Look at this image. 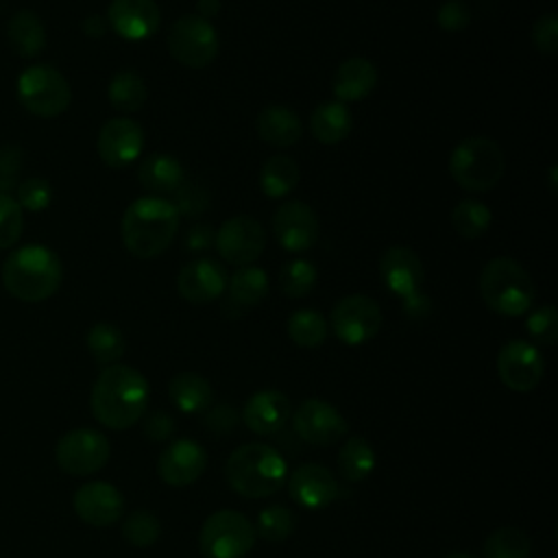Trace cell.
<instances>
[{
	"label": "cell",
	"mask_w": 558,
	"mask_h": 558,
	"mask_svg": "<svg viewBox=\"0 0 558 558\" xmlns=\"http://www.w3.org/2000/svg\"><path fill=\"white\" fill-rule=\"evenodd\" d=\"M292 425L301 440L310 445H320V447L338 442L349 429L338 408H333L323 399H305L296 408L292 416Z\"/></svg>",
	"instance_id": "cell-14"
},
{
	"label": "cell",
	"mask_w": 558,
	"mask_h": 558,
	"mask_svg": "<svg viewBox=\"0 0 558 558\" xmlns=\"http://www.w3.org/2000/svg\"><path fill=\"white\" fill-rule=\"evenodd\" d=\"M257 135L270 146L288 148L301 140L303 124L290 107L268 105L257 116Z\"/></svg>",
	"instance_id": "cell-25"
},
{
	"label": "cell",
	"mask_w": 558,
	"mask_h": 558,
	"mask_svg": "<svg viewBox=\"0 0 558 558\" xmlns=\"http://www.w3.org/2000/svg\"><path fill=\"white\" fill-rule=\"evenodd\" d=\"M74 512L78 519L94 527H107L120 521L124 512L122 493L109 482H87L74 493Z\"/></svg>",
	"instance_id": "cell-17"
},
{
	"label": "cell",
	"mask_w": 558,
	"mask_h": 558,
	"mask_svg": "<svg viewBox=\"0 0 558 558\" xmlns=\"http://www.w3.org/2000/svg\"><path fill=\"white\" fill-rule=\"evenodd\" d=\"M436 22L447 33L464 31L471 22V11L462 0H445L436 13Z\"/></svg>",
	"instance_id": "cell-46"
},
{
	"label": "cell",
	"mask_w": 558,
	"mask_h": 558,
	"mask_svg": "<svg viewBox=\"0 0 558 558\" xmlns=\"http://www.w3.org/2000/svg\"><path fill=\"white\" fill-rule=\"evenodd\" d=\"M272 233L290 253H303L318 240V218L303 201H283L272 216Z\"/></svg>",
	"instance_id": "cell-15"
},
{
	"label": "cell",
	"mask_w": 558,
	"mask_h": 558,
	"mask_svg": "<svg viewBox=\"0 0 558 558\" xmlns=\"http://www.w3.org/2000/svg\"><path fill=\"white\" fill-rule=\"evenodd\" d=\"M310 131L320 144H338L351 133V113L338 100L320 102L310 116Z\"/></svg>",
	"instance_id": "cell-29"
},
{
	"label": "cell",
	"mask_w": 558,
	"mask_h": 558,
	"mask_svg": "<svg viewBox=\"0 0 558 558\" xmlns=\"http://www.w3.org/2000/svg\"><path fill=\"white\" fill-rule=\"evenodd\" d=\"M122 536L133 547H150L161 536V523L153 512L135 510L124 519Z\"/></svg>",
	"instance_id": "cell-40"
},
{
	"label": "cell",
	"mask_w": 558,
	"mask_h": 558,
	"mask_svg": "<svg viewBox=\"0 0 558 558\" xmlns=\"http://www.w3.org/2000/svg\"><path fill=\"white\" fill-rule=\"evenodd\" d=\"M207 466V453L203 445L196 440H174L170 442L157 460V473L159 477L174 488H183L194 484Z\"/></svg>",
	"instance_id": "cell-19"
},
{
	"label": "cell",
	"mask_w": 558,
	"mask_h": 558,
	"mask_svg": "<svg viewBox=\"0 0 558 558\" xmlns=\"http://www.w3.org/2000/svg\"><path fill=\"white\" fill-rule=\"evenodd\" d=\"M174 429H177V423H174L172 414H168L166 410H153L144 418V434L153 442L168 440L174 434Z\"/></svg>",
	"instance_id": "cell-48"
},
{
	"label": "cell",
	"mask_w": 558,
	"mask_h": 558,
	"mask_svg": "<svg viewBox=\"0 0 558 558\" xmlns=\"http://www.w3.org/2000/svg\"><path fill=\"white\" fill-rule=\"evenodd\" d=\"M403 310H405V314H408L410 318L421 320V318H425V316L429 314L432 301H429L423 292H416V294L403 299Z\"/></svg>",
	"instance_id": "cell-51"
},
{
	"label": "cell",
	"mask_w": 558,
	"mask_h": 558,
	"mask_svg": "<svg viewBox=\"0 0 558 558\" xmlns=\"http://www.w3.org/2000/svg\"><path fill=\"white\" fill-rule=\"evenodd\" d=\"M179 211L163 196L135 198L120 222V233L126 251L140 259L161 255L174 240L179 229Z\"/></svg>",
	"instance_id": "cell-2"
},
{
	"label": "cell",
	"mask_w": 558,
	"mask_h": 558,
	"mask_svg": "<svg viewBox=\"0 0 558 558\" xmlns=\"http://www.w3.org/2000/svg\"><path fill=\"white\" fill-rule=\"evenodd\" d=\"M96 148L109 168H124L140 157L144 148V131L131 118H111L100 126Z\"/></svg>",
	"instance_id": "cell-16"
},
{
	"label": "cell",
	"mask_w": 558,
	"mask_h": 558,
	"mask_svg": "<svg viewBox=\"0 0 558 558\" xmlns=\"http://www.w3.org/2000/svg\"><path fill=\"white\" fill-rule=\"evenodd\" d=\"M177 290L185 301L196 305L216 301L227 290V272L216 259H192L179 270Z\"/></svg>",
	"instance_id": "cell-21"
},
{
	"label": "cell",
	"mask_w": 558,
	"mask_h": 558,
	"mask_svg": "<svg viewBox=\"0 0 558 558\" xmlns=\"http://www.w3.org/2000/svg\"><path fill=\"white\" fill-rule=\"evenodd\" d=\"M111 453V445L105 434L89 427H76L65 432L54 445V460L68 475L85 477L100 471Z\"/></svg>",
	"instance_id": "cell-10"
},
{
	"label": "cell",
	"mask_w": 558,
	"mask_h": 558,
	"mask_svg": "<svg viewBox=\"0 0 558 558\" xmlns=\"http://www.w3.org/2000/svg\"><path fill=\"white\" fill-rule=\"evenodd\" d=\"M377 85V68L364 57L344 59L331 81V89L338 102L364 100Z\"/></svg>",
	"instance_id": "cell-24"
},
{
	"label": "cell",
	"mask_w": 558,
	"mask_h": 558,
	"mask_svg": "<svg viewBox=\"0 0 558 558\" xmlns=\"http://www.w3.org/2000/svg\"><path fill=\"white\" fill-rule=\"evenodd\" d=\"M22 209H28V211H41L50 205L52 201V187L46 179L41 177H31L26 181H22L17 185V198Z\"/></svg>",
	"instance_id": "cell-44"
},
{
	"label": "cell",
	"mask_w": 558,
	"mask_h": 558,
	"mask_svg": "<svg viewBox=\"0 0 558 558\" xmlns=\"http://www.w3.org/2000/svg\"><path fill=\"white\" fill-rule=\"evenodd\" d=\"M480 294L484 303L501 316L525 314L536 299L534 281L512 257H493L480 275Z\"/></svg>",
	"instance_id": "cell-5"
},
{
	"label": "cell",
	"mask_w": 558,
	"mask_h": 558,
	"mask_svg": "<svg viewBox=\"0 0 558 558\" xmlns=\"http://www.w3.org/2000/svg\"><path fill=\"white\" fill-rule=\"evenodd\" d=\"M255 525L235 510H218L203 521L198 547L205 558H244L255 545Z\"/></svg>",
	"instance_id": "cell-8"
},
{
	"label": "cell",
	"mask_w": 558,
	"mask_h": 558,
	"mask_svg": "<svg viewBox=\"0 0 558 558\" xmlns=\"http://www.w3.org/2000/svg\"><path fill=\"white\" fill-rule=\"evenodd\" d=\"M532 545L523 530L499 527L495 530L482 547L484 558H530Z\"/></svg>",
	"instance_id": "cell-37"
},
{
	"label": "cell",
	"mask_w": 558,
	"mask_h": 558,
	"mask_svg": "<svg viewBox=\"0 0 558 558\" xmlns=\"http://www.w3.org/2000/svg\"><path fill=\"white\" fill-rule=\"evenodd\" d=\"M292 414L290 399L279 390H257L248 397L242 410L244 425L259 436H272L283 429Z\"/></svg>",
	"instance_id": "cell-23"
},
{
	"label": "cell",
	"mask_w": 558,
	"mask_h": 558,
	"mask_svg": "<svg viewBox=\"0 0 558 558\" xmlns=\"http://www.w3.org/2000/svg\"><path fill=\"white\" fill-rule=\"evenodd\" d=\"M490 220H493L490 209L484 203L473 198H464L451 209V225L456 233L466 240L484 235V231L490 227Z\"/></svg>",
	"instance_id": "cell-36"
},
{
	"label": "cell",
	"mask_w": 558,
	"mask_h": 558,
	"mask_svg": "<svg viewBox=\"0 0 558 558\" xmlns=\"http://www.w3.org/2000/svg\"><path fill=\"white\" fill-rule=\"evenodd\" d=\"M87 349L92 357L105 368L116 364L124 353V336L122 331L111 323H96L87 331Z\"/></svg>",
	"instance_id": "cell-34"
},
{
	"label": "cell",
	"mask_w": 558,
	"mask_h": 558,
	"mask_svg": "<svg viewBox=\"0 0 558 558\" xmlns=\"http://www.w3.org/2000/svg\"><path fill=\"white\" fill-rule=\"evenodd\" d=\"M288 493L301 508L320 510L327 508L338 497L340 486L327 466L305 462L290 473Z\"/></svg>",
	"instance_id": "cell-18"
},
{
	"label": "cell",
	"mask_w": 558,
	"mask_h": 558,
	"mask_svg": "<svg viewBox=\"0 0 558 558\" xmlns=\"http://www.w3.org/2000/svg\"><path fill=\"white\" fill-rule=\"evenodd\" d=\"M340 475L349 482H360L368 477L375 469V451L371 442L362 436H349L338 453Z\"/></svg>",
	"instance_id": "cell-33"
},
{
	"label": "cell",
	"mask_w": 558,
	"mask_h": 558,
	"mask_svg": "<svg viewBox=\"0 0 558 558\" xmlns=\"http://www.w3.org/2000/svg\"><path fill=\"white\" fill-rule=\"evenodd\" d=\"M17 98L28 113L37 118H57L70 107L72 89L57 68L37 63L20 74Z\"/></svg>",
	"instance_id": "cell-7"
},
{
	"label": "cell",
	"mask_w": 558,
	"mask_h": 558,
	"mask_svg": "<svg viewBox=\"0 0 558 558\" xmlns=\"http://www.w3.org/2000/svg\"><path fill=\"white\" fill-rule=\"evenodd\" d=\"M532 41L538 52L554 54L558 50V17L554 13L541 15L532 26Z\"/></svg>",
	"instance_id": "cell-47"
},
{
	"label": "cell",
	"mask_w": 558,
	"mask_h": 558,
	"mask_svg": "<svg viewBox=\"0 0 558 558\" xmlns=\"http://www.w3.org/2000/svg\"><path fill=\"white\" fill-rule=\"evenodd\" d=\"M497 373L506 388L514 392L534 390L545 373V360L536 344L527 340H508L497 355Z\"/></svg>",
	"instance_id": "cell-13"
},
{
	"label": "cell",
	"mask_w": 558,
	"mask_h": 558,
	"mask_svg": "<svg viewBox=\"0 0 558 558\" xmlns=\"http://www.w3.org/2000/svg\"><path fill=\"white\" fill-rule=\"evenodd\" d=\"M225 477L238 495L259 499L275 495L283 486L288 464L275 447L266 442H246L233 449L227 458Z\"/></svg>",
	"instance_id": "cell-4"
},
{
	"label": "cell",
	"mask_w": 558,
	"mask_h": 558,
	"mask_svg": "<svg viewBox=\"0 0 558 558\" xmlns=\"http://www.w3.org/2000/svg\"><path fill=\"white\" fill-rule=\"evenodd\" d=\"M168 397L181 412L196 414L211 408L214 388L203 375L183 371L168 381Z\"/></svg>",
	"instance_id": "cell-27"
},
{
	"label": "cell",
	"mask_w": 558,
	"mask_h": 558,
	"mask_svg": "<svg viewBox=\"0 0 558 558\" xmlns=\"http://www.w3.org/2000/svg\"><path fill=\"white\" fill-rule=\"evenodd\" d=\"M63 279L59 255L44 244H26L9 253L2 264V283L9 294L26 303L50 299Z\"/></svg>",
	"instance_id": "cell-3"
},
{
	"label": "cell",
	"mask_w": 558,
	"mask_h": 558,
	"mask_svg": "<svg viewBox=\"0 0 558 558\" xmlns=\"http://www.w3.org/2000/svg\"><path fill=\"white\" fill-rule=\"evenodd\" d=\"M329 325L325 316L316 310H296L288 318V336L294 344L303 349H314L325 342Z\"/></svg>",
	"instance_id": "cell-35"
},
{
	"label": "cell",
	"mask_w": 558,
	"mask_h": 558,
	"mask_svg": "<svg viewBox=\"0 0 558 558\" xmlns=\"http://www.w3.org/2000/svg\"><path fill=\"white\" fill-rule=\"evenodd\" d=\"M24 231V209L11 194H0V248L13 246Z\"/></svg>",
	"instance_id": "cell-41"
},
{
	"label": "cell",
	"mask_w": 558,
	"mask_h": 558,
	"mask_svg": "<svg viewBox=\"0 0 558 558\" xmlns=\"http://www.w3.org/2000/svg\"><path fill=\"white\" fill-rule=\"evenodd\" d=\"M220 7H222L220 0H198V2H196V9H198L196 15L205 17V20H211L214 15H218Z\"/></svg>",
	"instance_id": "cell-53"
},
{
	"label": "cell",
	"mask_w": 558,
	"mask_h": 558,
	"mask_svg": "<svg viewBox=\"0 0 558 558\" xmlns=\"http://www.w3.org/2000/svg\"><path fill=\"white\" fill-rule=\"evenodd\" d=\"M316 283V266L307 259H290L279 270V288L290 299H301L312 292Z\"/></svg>",
	"instance_id": "cell-39"
},
{
	"label": "cell",
	"mask_w": 558,
	"mask_h": 558,
	"mask_svg": "<svg viewBox=\"0 0 558 558\" xmlns=\"http://www.w3.org/2000/svg\"><path fill=\"white\" fill-rule=\"evenodd\" d=\"M331 329L342 344H364L379 333L381 310L377 301L366 294L342 296L331 310Z\"/></svg>",
	"instance_id": "cell-11"
},
{
	"label": "cell",
	"mask_w": 558,
	"mask_h": 558,
	"mask_svg": "<svg viewBox=\"0 0 558 558\" xmlns=\"http://www.w3.org/2000/svg\"><path fill=\"white\" fill-rule=\"evenodd\" d=\"M506 159L499 144L490 137L475 135L456 144L449 155V174L469 192H488L504 177Z\"/></svg>",
	"instance_id": "cell-6"
},
{
	"label": "cell",
	"mask_w": 558,
	"mask_h": 558,
	"mask_svg": "<svg viewBox=\"0 0 558 558\" xmlns=\"http://www.w3.org/2000/svg\"><path fill=\"white\" fill-rule=\"evenodd\" d=\"M174 207L179 216H201L209 207V194L198 181H183L174 190Z\"/></svg>",
	"instance_id": "cell-43"
},
{
	"label": "cell",
	"mask_w": 558,
	"mask_h": 558,
	"mask_svg": "<svg viewBox=\"0 0 558 558\" xmlns=\"http://www.w3.org/2000/svg\"><path fill=\"white\" fill-rule=\"evenodd\" d=\"M238 412L231 408V405H214V408H207V414H205V427H209L214 434H227L235 427L238 423Z\"/></svg>",
	"instance_id": "cell-49"
},
{
	"label": "cell",
	"mask_w": 558,
	"mask_h": 558,
	"mask_svg": "<svg viewBox=\"0 0 558 558\" xmlns=\"http://www.w3.org/2000/svg\"><path fill=\"white\" fill-rule=\"evenodd\" d=\"M148 399V381L137 368L111 364L96 377L89 395V408L100 425L109 429H129L144 416Z\"/></svg>",
	"instance_id": "cell-1"
},
{
	"label": "cell",
	"mask_w": 558,
	"mask_h": 558,
	"mask_svg": "<svg viewBox=\"0 0 558 558\" xmlns=\"http://www.w3.org/2000/svg\"><path fill=\"white\" fill-rule=\"evenodd\" d=\"M137 181L153 196H161L174 192L185 181V174L177 157L168 153H153L146 159H142L137 168Z\"/></svg>",
	"instance_id": "cell-26"
},
{
	"label": "cell",
	"mask_w": 558,
	"mask_h": 558,
	"mask_svg": "<svg viewBox=\"0 0 558 558\" xmlns=\"http://www.w3.org/2000/svg\"><path fill=\"white\" fill-rule=\"evenodd\" d=\"M81 28L87 37H102L105 31H107V20L100 17V15H89V17L83 20Z\"/></svg>",
	"instance_id": "cell-52"
},
{
	"label": "cell",
	"mask_w": 558,
	"mask_h": 558,
	"mask_svg": "<svg viewBox=\"0 0 558 558\" xmlns=\"http://www.w3.org/2000/svg\"><path fill=\"white\" fill-rule=\"evenodd\" d=\"M214 238H216V231L209 225L198 222V225L187 229L183 244H185V248L190 253H203V251H207L214 244Z\"/></svg>",
	"instance_id": "cell-50"
},
{
	"label": "cell",
	"mask_w": 558,
	"mask_h": 558,
	"mask_svg": "<svg viewBox=\"0 0 558 558\" xmlns=\"http://www.w3.org/2000/svg\"><path fill=\"white\" fill-rule=\"evenodd\" d=\"M379 275L384 286L403 301L421 292L423 262L408 246H390L379 259Z\"/></svg>",
	"instance_id": "cell-22"
},
{
	"label": "cell",
	"mask_w": 558,
	"mask_h": 558,
	"mask_svg": "<svg viewBox=\"0 0 558 558\" xmlns=\"http://www.w3.org/2000/svg\"><path fill=\"white\" fill-rule=\"evenodd\" d=\"M214 246L227 264L251 266L266 246V233L253 216H233L216 231Z\"/></svg>",
	"instance_id": "cell-12"
},
{
	"label": "cell",
	"mask_w": 558,
	"mask_h": 558,
	"mask_svg": "<svg viewBox=\"0 0 558 558\" xmlns=\"http://www.w3.org/2000/svg\"><path fill=\"white\" fill-rule=\"evenodd\" d=\"M299 166L288 155H272L259 170V187L268 198L288 196L299 183Z\"/></svg>",
	"instance_id": "cell-31"
},
{
	"label": "cell",
	"mask_w": 558,
	"mask_h": 558,
	"mask_svg": "<svg viewBox=\"0 0 558 558\" xmlns=\"http://www.w3.org/2000/svg\"><path fill=\"white\" fill-rule=\"evenodd\" d=\"M220 50V39L209 20L181 15L168 31V52L185 68H207Z\"/></svg>",
	"instance_id": "cell-9"
},
{
	"label": "cell",
	"mask_w": 558,
	"mask_h": 558,
	"mask_svg": "<svg viewBox=\"0 0 558 558\" xmlns=\"http://www.w3.org/2000/svg\"><path fill=\"white\" fill-rule=\"evenodd\" d=\"M24 153L17 144H4L0 148V194H11L17 185Z\"/></svg>",
	"instance_id": "cell-45"
},
{
	"label": "cell",
	"mask_w": 558,
	"mask_h": 558,
	"mask_svg": "<svg viewBox=\"0 0 558 558\" xmlns=\"http://www.w3.org/2000/svg\"><path fill=\"white\" fill-rule=\"evenodd\" d=\"M442 558H473L471 554H464V551H453V554H447Z\"/></svg>",
	"instance_id": "cell-54"
},
{
	"label": "cell",
	"mask_w": 558,
	"mask_h": 558,
	"mask_svg": "<svg viewBox=\"0 0 558 558\" xmlns=\"http://www.w3.org/2000/svg\"><path fill=\"white\" fill-rule=\"evenodd\" d=\"M107 96L116 111L133 113V111L142 109V105L146 102L148 89H146L144 78L137 72L122 70V72L113 74V78L109 81Z\"/></svg>",
	"instance_id": "cell-32"
},
{
	"label": "cell",
	"mask_w": 558,
	"mask_h": 558,
	"mask_svg": "<svg viewBox=\"0 0 558 558\" xmlns=\"http://www.w3.org/2000/svg\"><path fill=\"white\" fill-rule=\"evenodd\" d=\"M107 24L129 41H142L157 33L161 13L155 0H111Z\"/></svg>",
	"instance_id": "cell-20"
},
{
	"label": "cell",
	"mask_w": 558,
	"mask_h": 558,
	"mask_svg": "<svg viewBox=\"0 0 558 558\" xmlns=\"http://www.w3.org/2000/svg\"><path fill=\"white\" fill-rule=\"evenodd\" d=\"M268 275L257 266H240L227 279V299L240 310L255 307L268 294Z\"/></svg>",
	"instance_id": "cell-30"
},
{
	"label": "cell",
	"mask_w": 558,
	"mask_h": 558,
	"mask_svg": "<svg viewBox=\"0 0 558 558\" xmlns=\"http://www.w3.org/2000/svg\"><path fill=\"white\" fill-rule=\"evenodd\" d=\"M294 525H296L294 512L281 504H272L259 510L255 532L268 543H281L294 532Z\"/></svg>",
	"instance_id": "cell-38"
},
{
	"label": "cell",
	"mask_w": 558,
	"mask_h": 558,
	"mask_svg": "<svg viewBox=\"0 0 558 558\" xmlns=\"http://www.w3.org/2000/svg\"><path fill=\"white\" fill-rule=\"evenodd\" d=\"M527 333L538 344H554L558 340V312L554 305H541L534 312H530L525 320Z\"/></svg>",
	"instance_id": "cell-42"
},
{
	"label": "cell",
	"mask_w": 558,
	"mask_h": 558,
	"mask_svg": "<svg viewBox=\"0 0 558 558\" xmlns=\"http://www.w3.org/2000/svg\"><path fill=\"white\" fill-rule=\"evenodd\" d=\"M7 37H9V46L20 57H26V59L37 57L46 46L44 22L37 13H33L28 9H22L11 15V20L7 24Z\"/></svg>",
	"instance_id": "cell-28"
}]
</instances>
